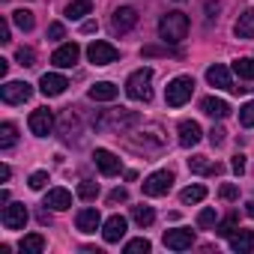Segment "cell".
<instances>
[{"mask_svg":"<svg viewBox=\"0 0 254 254\" xmlns=\"http://www.w3.org/2000/svg\"><path fill=\"white\" fill-rule=\"evenodd\" d=\"M200 111H203L206 117H212V120H224V117H230V105H227L224 99H215V96H206V99L200 102Z\"/></svg>","mask_w":254,"mask_h":254,"instance_id":"18","label":"cell"},{"mask_svg":"<svg viewBox=\"0 0 254 254\" xmlns=\"http://www.w3.org/2000/svg\"><path fill=\"white\" fill-rule=\"evenodd\" d=\"M239 123L245 126V129H254V102H245L239 108Z\"/></svg>","mask_w":254,"mask_h":254,"instance_id":"35","label":"cell"},{"mask_svg":"<svg viewBox=\"0 0 254 254\" xmlns=\"http://www.w3.org/2000/svg\"><path fill=\"white\" fill-rule=\"evenodd\" d=\"M189 27H191V21H189L186 12H168L159 21V36H162L165 45H180L189 36Z\"/></svg>","mask_w":254,"mask_h":254,"instance_id":"1","label":"cell"},{"mask_svg":"<svg viewBox=\"0 0 254 254\" xmlns=\"http://www.w3.org/2000/svg\"><path fill=\"white\" fill-rule=\"evenodd\" d=\"M9 177H12V171H9V165H0V180H3V183H6Z\"/></svg>","mask_w":254,"mask_h":254,"instance_id":"47","label":"cell"},{"mask_svg":"<svg viewBox=\"0 0 254 254\" xmlns=\"http://www.w3.org/2000/svg\"><path fill=\"white\" fill-rule=\"evenodd\" d=\"M245 212H248V215L254 218V200H248V203H245Z\"/></svg>","mask_w":254,"mask_h":254,"instance_id":"48","label":"cell"},{"mask_svg":"<svg viewBox=\"0 0 254 254\" xmlns=\"http://www.w3.org/2000/svg\"><path fill=\"white\" fill-rule=\"evenodd\" d=\"M30 96H33V87L27 81H6L3 87H0V99H3L6 105H24Z\"/></svg>","mask_w":254,"mask_h":254,"instance_id":"7","label":"cell"},{"mask_svg":"<svg viewBox=\"0 0 254 254\" xmlns=\"http://www.w3.org/2000/svg\"><path fill=\"white\" fill-rule=\"evenodd\" d=\"M153 245H150V239H144V236H138V239H132V242H126V254H147Z\"/></svg>","mask_w":254,"mask_h":254,"instance_id":"34","label":"cell"},{"mask_svg":"<svg viewBox=\"0 0 254 254\" xmlns=\"http://www.w3.org/2000/svg\"><path fill=\"white\" fill-rule=\"evenodd\" d=\"M78 57H81V48H78L75 42H63V45L51 54V63H54L57 69H72V66L78 63Z\"/></svg>","mask_w":254,"mask_h":254,"instance_id":"11","label":"cell"},{"mask_svg":"<svg viewBox=\"0 0 254 254\" xmlns=\"http://www.w3.org/2000/svg\"><path fill=\"white\" fill-rule=\"evenodd\" d=\"M15 60H18V66H36V51L33 48H18Z\"/></svg>","mask_w":254,"mask_h":254,"instance_id":"36","label":"cell"},{"mask_svg":"<svg viewBox=\"0 0 254 254\" xmlns=\"http://www.w3.org/2000/svg\"><path fill=\"white\" fill-rule=\"evenodd\" d=\"M93 162H96V168H99L105 177H117V174H120V168H123V165H120V159H117L111 150H105V147H99V150L93 153Z\"/></svg>","mask_w":254,"mask_h":254,"instance_id":"14","label":"cell"},{"mask_svg":"<svg viewBox=\"0 0 254 254\" xmlns=\"http://www.w3.org/2000/svg\"><path fill=\"white\" fill-rule=\"evenodd\" d=\"M75 227H78L81 233H96V230L102 227V215H99V209H96V206L81 209V212L75 215Z\"/></svg>","mask_w":254,"mask_h":254,"instance_id":"15","label":"cell"},{"mask_svg":"<svg viewBox=\"0 0 254 254\" xmlns=\"http://www.w3.org/2000/svg\"><path fill=\"white\" fill-rule=\"evenodd\" d=\"M206 81H209L212 87H218V90H233L230 72H227V66H221V63H215V66L206 69Z\"/></svg>","mask_w":254,"mask_h":254,"instance_id":"20","label":"cell"},{"mask_svg":"<svg viewBox=\"0 0 254 254\" xmlns=\"http://www.w3.org/2000/svg\"><path fill=\"white\" fill-rule=\"evenodd\" d=\"M27 126H30V132H33L36 138H48L51 129H54V111H51V108H36V111L30 114Z\"/></svg>","mask_w":254,"mask_h":254,"instance_id":"8","label":"cell"},{"mask_svg":"<svg viewBox=\"0 0 254 254\" xmlns=\"http://www.w3.org/2000/svg\"><path fill=\"white\" fill-rule=\"evenodd\" d=\"M215 224V209H200L197 212V227H212Z\"/></svg>","mask_w":254,"mask_h":254,"instance_id":"38","label":"cell"},{"mask_svg":"<svg viewBox=\"0 0 254 254\" xmlns=\"http://www.w3.org/2000/svg\"><path fill=\"white\" fill-rule=\"evenodd\" d=\"M132 218H135V224L138 227H150L153 221H156V212H153V206H132Z\"/></svg>","mask_w":254,"mask_h":254,"instance_id":"29","label":"cell"},{"mask_svg":"<svg viewBox=\"0 0 254 254\" xmlns=\"http://www.w3.org/2000/svg\"><path fill=\"white\" fill-rule=\"evenodd\" d=\"M126 200H129V191H126V189H114L108 194V203H126Z\"/></svg>","mask_w":254,"mask_h":254,"instance_id":"41","label":"cell"},{"mask_svg":"<svg viewBox=\"0 0 254 254\" xmlns=\"http://www.w3.org/2000/svg\"><path fill=\"white\" fill-rule=\"evenodd\" d=\"M203 197H206V189H203V186H189V189H183V194H180L183 203H200Z\"/></svg>","mask_w":254,"mask_h":254,"instance_id":"31","label":"cell"},{"mask_svg":"<svg viewBox=\"0 0 254 254\" xmlns=\"http://www.w3.org/2000/svg\"><path fill=\"white\" fill-rule=\"evenodd\" d=\"M135 24H138V9H132V6L114 9V15H111V30H114L117 36H120V33H129Z\"/></svg>","mask_w":254,"mask_h":254,"instance_id":"10","label":"cell"},{"mask_svg":"<svg viewBox=\"0 0 254 254\" xmlns=\"http://www.w3.org/2000/svg\"><path fill=\"white\" fill-rule=\"evenodd\" d=\"M12 21H15V27L24 30V33H30V30L36 27V18H33L30 9H15V12H12Z\"/></svg>","mask_w":254,"mask_h":254,"instance_id":"28","label":"cell"},{"mask_svg":"<svg viewBox=\"0 0 254 254\" xmlns=\"http://www.w3.org/2000/svg\"><path fill=\"white\" fill-rule=\"evenodd\" d=\"M236 230H239V215H236V212H230L221 224H215V233H218V236H230V233H236Z\"/></svg>","mask_w":254,"mask_h":254,"instance_id":"32","label":"cell"},{"mask_svg":"<svg viewBox=\"0 0 254 254\" xmlns=\"http://www.w3.org/2000/svg\"><path fill=\"white\" fill-rule=\"evenodd\" d=\"M27 218H30V212H27L24 203H6L3 206V215H0V221H3L6 230H24Z\"/></svg>","mask_w":254,"mask_h":254,"instance_id":"9","label":"cell"},{"mask_svg":"<svg viewBox=\"0 0 254 254\" xmlns=\"http://www.w3.org/2000/svg\"><path fill=\"white\" fill-rule=\"evenodd\" d=\"M191 93H194V78H191V75H180V78H174V81L168 84L165 102H168L171 108H183V105L191 99Z\"/></svg>","mask_w":254,"mask_h":254,"instance_id":"3","label":"cell"},{"mask_svg":"<svg viewBox=\"0 0 254 254\" xmlns=\"http://www.w3.org/2000/svg\"><path fill=\"white\" fill-rule=\"evenodd\" d=\"M189 168H191V174H200V177H218V174L224 171L218 162H209L206 156H194V159H189Z\"/></svg>","mask_w":254,"mask_h":254,"instance_id":"21","label":"cell"},{"mask_svg":"<svg viewBox=\"0 0 254 254\" xmlns=\"http://www.w3.org/2000/svg\"><path fill=\"white\" fill-rule=\"evenodd\" d=\"M180 147H194L200 138H203V132H200V126L194 123V120H183L180 123Z\"/></svg>","mask_w":254,"mask_h":254,"instance_id":"17","label":"cell"},{"mask_svg":"<svg viewBox=\"0 0 254 254\" xmlns=\"http://www.w3.org/2000/svg\"><path fill=\"white\" fill-rule=\"evenodd\" d=\"M135 123H138V114L126 111V108H117V111H111L108 117L96 120L99 129H114V132H123V129H129V126H135Z\"/></svg>","mask_w":254,"mask_h":254,"instance_id":"6","label":"cell"},{"mask_svg":"<svg viewBox=\"0 0 254 254\" xmlns=\"http://www.w3.org/2000/svg\"><path fill=\"white\" fill-rule=\"evenodd\" d=\"M42 206H48V209H54V212H63V209L72 206V194H69L66 189H48Z\"/></svg>","mask_w":254,"mask_h":254,"instance_id":"19","label":"cell"},{"mask_svg":"<svg viewBox=\"0 0 254 254\" xmlns=\"http://www.w3.org/2000/svg\"><path fill=\"white\" fill-rule=\"evenodd\" d=\"M87 60H90L93 66H111V63H117V60H120V51H117L111 42L96 39V42H90V45H87Z\"/></svg>","mask_w":254,"mask_h":254,"instance_id":"4","label":"cell"},{"mask_svg":"<svg viewBox=\"0 0 254 254\" xmlns=\"http://www.w3.org/2000/svg\"><path fill=\"white\" fill-rule=\"evenodd\" d=\"M78 197H81V200H96V197H99V183H93V180L78 183Z\"/></svg>","mask_w":254,"mask_h":254,"instance_id":"33","label":"cell"},{"mask_svg":"<svg viewBox=\"0 0 254 254\" xmlns=\"http://www.w3.org/2000/svg\"><path fill=\"white\" fill-rule=\"evenodd\" d=\"M165 245L171 251H189L194 245V233L189 227H177V230H168L165 233Z\"/></svg>","mask_w":254,"mask_h":254,"instance_id":"13","label":"cell"},{"mask_svg":"<svg viewBox=\"0 0 254 254\" xmlns=\"http://www.w3.org/2000/svg\"><path fill=\"white\" fill-rule=\"evenodd\" d=\"M96 30H99L96 21H84V24H81V33H96Z\"/></svg>","mask_w":254,"mask_h":254,"instance_id":"45","label":"cell"},{"mask_svg":"<svg viewBox=\"0 0 254 254\" xmlns=\"http://www.w3.org/2000/svg\"><path fill=\"white\" fill-rule=\"evenodd\" d=\"M45 183H48V174H45V171H36V174H30V183H27V186H30L33 191H42Z\"/></svg>","mask_w":254,"mask_h":254,"instance_id":"37","label":"cell"},{"mask_svg":"<svg viewBox=\"0 0 254 254\" xmlns=\"http://www.w3.org/2000/svg\"><path fill=\"white\" fill-rule=\"evenodd\" d=\"M66 87H69V81L63 78V75H57V72H45L42 78H39V93L42 96H63L66 93Z\"/></svg>","mask_w":254,"mask_h":254,"instance_id":"12","label":"cell"},{"mask_svg":"<svg viewBox=\"0 0 254 254\" xmlns=\"http://www.w3.org/2000/svg\"><path fill=\"white\" fill-rule=\"evenodd\" d=\"M90 9H93L90 0H72V3L66 6V18H69V21H78V18L90 15Z\"/></svg>","mask_w":254,"mask_h":254,"instance_id":"26","label":"cell"},{"mask_svg":"<svg viewBox=\"0 0 254 254\" xmlns=\"http://www.w3.org/2000/svg\"><path fill=\"white\" fill-rule=\"evenodd\" d=\"M233 72H236L242 81H254V60H251V57H239V60H233Z\"/></svg>","mask_w":254,"mask_h":254,"instance_id":"30","label":"cell"},{"mask_svg":"<svg viewBox=\"0 0 254 254\" xmlns=\"http://www.w3.org/2000/svg\"><path fill=\"white\" fill-rule=\"evenodd\" d=\"M63 36H66V27H63L60 21L48 24V39H63Z\"/></svg>","mask_w":254,"mask_h":254,"instance_id":"42","label":"cell"},{"mask_svg":"<svg viewBox=\"0 0 254 254\" xmlns=\"http://www.w3.org/2000/svg\"><path fill=\"white\" fill-rule=\"evenodd\" d=\"M236 39H254V9H245L233 24Z\"/></svg>","mask_w":254,"mask_h":254,"instance_id":"23","label":"cell"},{"mask_svg":"<svg viewBox=\"0 0 254 254\" xmlns=\"http://www.w3.org/2000/svg\"><path fill=\"white\" fill-rule=\"evenodd\" d=\"M171 186H174V174L171 171H156V174H150L141 183V189H144L147 197H162V194L171 191Z\"/></svg>","mask_w":254,"mask_h":254,"instance_id":"5","label":"cell"},{"mask_svg":"<svg viewBox=\"0 0 254 254\" xmlns=\"http://www.w3.org/2000/svg\"><path fill=\"white\" fill-rule=\"evenodd\" d=\"M153 69L150 66H141L135 69L129 78H126V96L135 99V102H150L153 99Z\"/></svg>","mask_w":254,"mask_h":254,"instance_id":"2","label":"cell"},{"mask_svg":"<svg viewBox=\"0 0 254 254\" xmlns=\"http://www.w3.org/2000/svg\"><path fill=\"white\" fill-rule=\"evenodd\" d=\"M218 9H221V6H218V3H212V0H209V3H206V12H209V21L215 18V12H218Z\"/></svg>","mask_w":254,"mask_h":254,"instance_id":"46","label":"cell"},{"mask_svg":"<svg viewBox=\"0 0 254 254\" xmlns=\"http://www.w3.org/2000/svg\"><path fill=\"white\" fill-rule=\"evenodd\" d=\"M0 42H9V21H0Z\"/></svg>","mask_w":254,"mask_h":254,"instance_id":"44","label":"cell"},{"mask_svg":"<svg viewBox=\"0 0 254 254\" xmlns=\"http://www.w3.org/2000/svg\"><path fill=\"white\" fill-rule=\"evenodd\" d=\"M126 227H129V224H126L123 215H111V218L102 224V236H105V242H108V245L120 242V239L126 236Z\"/></svg>","mask_w":254,"mask_h":254,"instance_id":"16","label":"cell"},{"mask_svg":"<svg viewBox=\"0 0 254 254\" xmlns=\"http://www.w3.org/2000/svg\"><path fill=\"white\" fill-rule=\"evenodd\" d=\"M218 194H221V200H236V197H239V189H236L233 183H224V186L218 189Z\"/></svg>","mask_w":254,"mask_h":254,"instance_id":"40","label":"cell"},{"mask_svg":"<svg viewBox=\"0 0 254 254\" xmlns=\"http://www.w3.org/2000/svg\"><path fill=\"white\" fill-rule=\"evenodd\" d=\"M224 138H227V132L221 129V126H212V129H209V144H212V147H221Z\"/></svg>","mask_w":254,"mask_h":254,"instance_id":"39","label":"cell"},{"mask_svg":"<svg viewBox=\"0 0 254 254\" xmlns=\"http://www.w3.org/2000/svg\"><path fill=\"white\" fill-rule=\"evenodd\" d=\"M15 141H18V129L12 123H3L0 126V150H12Z\"/></svg>","mask_w":254,"mask_h":254,"instance_id":"27","label":"cell"},{"mask_svg":"<svg viewBox=\"0 0 254 254\" xmlns=\"http://www.w3.org/2000/svg\"><path fill=\"white\" fill-rule=\"evenodd\" d=\"M230 168H233V174L239 177V174H245V156L242 153H236L233 156V162H230Z\"/></svg>","mask_w":254,"mask_h":254,"instance_id":"43","label":"cell"},{"mask_svg":"<svg viewBox=\"0 0 254 254\" xmlns=\"http://www.w3.org/2000/svg\"><path fill=\"white\" fill-rule=\"evenodd\" d=\"M230 248L239 251V254L254 251V233H251V230H236V233H230Z\"/></svg>","mask_w":254,"mask_h":254,"instance_id":"24","label":"cell"},{"mask_svg":"<svg viewBox=\"0 0 254 254\" xmlns=\"http://www.w3.org/2000/svg\"><path fill=\"white\" fill-rule=\"evenodd\" d=\"M18 248H21L24 254H42V251H45V236H42V233H27V236H21Z\"/></svg>","mask_w":254,"mask_h":254,"instance_id":"25","label":"cell"},{"mask_svg":"<svg viewBox=\"0 0 254 254\" xmlns=\"http://www.w3.org/2000/svg\"><path fill=\"white\" fill-rule=\"evenodd\" d=\"M117 93H120V87H114L111 81H99V84H93V87H90V93H87V96H90L93 102H114V99H117Z\"/></svg>","mask_w":254,"mask_h":254,"instance_id":"22","label":"cell"}]
</instances>
